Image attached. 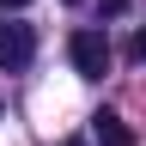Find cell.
Returning <instances> with one entry per match:
<instances>
[{"label": "cell", "mask_w": 146, "mask_h": 146, "mask_svg": "<svg viewBox=\"0 0 146 146\" xmlns=\"http://www.w3.org/2000/svg\"><path fill=\"white\" fill-rule=\"evenodd\" d=\"M67 55H73V67H79V79H104V67H110L104 31H73L67 36Z\"/></svg>", "instance_id": "1"}, {"label": "cell", "mask_w": 146, "mask_h": 146, "mask_svg": "<svg viewBox=\"0 0 146 146\" xmlns=\"http://www.w3.org/2000/svg\"><path fill=\"white\" fill-rule=\"evenodd\" d=\"M128 61H146V31H134V43H128Z\"/></svg>", "instance_id": "4"}, {"label": "cell", "mask_w": 146, "mask_h": 146, "mask_svg": "<svg viewBox=\"0 0 146 146\" xmlns=\"http://www.w3.org/2000/svg\"><path fill=\"white\" fill-rule=\"evenodd\" d=\"M91 134H98V146H134V134H128V122L116 110H98L91 116Z\"/></svg>", "instance_id": "3"}, {"label": "cell", "mask_w": 146, "mask_h": 146, "mask_svg": "<svg viewBox=\"0 0 146 146\" xmlns=\"http://www.w3.org/2000/svg\"><path fill=\"white\" fill-rule=\"evenodd\" d=\"M31 55H36L31 25H18V18H6V12H0V67H6V73H18V67H31Z\"/></svg>", "instance_id": "2"}, {"label": "cell", "mask_w": 146, "mask_h": 146, "mask_svg": "<svg viewBox=\"0 0 146 146\" xmlns=\"http://www.w3.org/2000/svg\"><path fill=\"white\" fill-rule=\"evenodd\" d=\"M61 146H85V140H61Z\"/></svg>", "instance_id": "6"}, {"label": "cell", "mask_w": 146, "mask_h": 146, "mask_svg": "<svg viewBox=\"0 0 146 146\" xmlns=\"http://www.w3.org/2000/svg\"><path fill=\"white\" fill-rule=\"evenodd\" d=\"M0 6H6V12H18V6H31V0H0Z\"/></svg>", "instance_id": "5"}]
</instances>
